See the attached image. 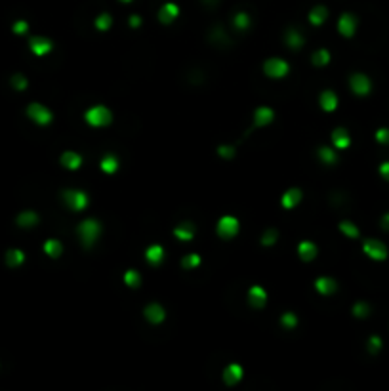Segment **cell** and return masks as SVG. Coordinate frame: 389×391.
Listing matches in <instances>:
<instances>
[{
  "label": "cell",
  "instance_id": "1",
  "mask_svg": "<svg viewBox=\"0 0 389 391\" xmlns=\"http://www.w3.org/2000/svg\"><path fill=\"white\" fill-rule=\"evenodd\" d=\"M77 233H79L80 241H82L84 246H92L97 241V237L101 235V223L94 218H88L77 227Z\"/></svg>",
  "mask_w": 389,
  "mask_h": 391
},
{
  "label": "cell",
  "instance_id": "2",
  "mask_svg": "<svg viewBox=\"0 0 389 391\" xmlns=\"http://www.w3.org/2000/svg\"><path fill=\"white\" fill-rule=\"evenodd\" d=\"M86 122L90 126H95V128H103V126H109L113 120V113L105 105H95V107H90L86 111Z\"/></svg>",
  "mask_w": 389,
  "mask_h": 391
},
{
  "label": "cell",
  "instance_id": "3",
  "mask_svg": "<svg viewBox=\"0 0 389 391\" xmlns=\"http://www.w3.org/2000/svg\"><path fill=\"white\" fill-rule=\"evenodd\" d=\"M61 199H63L65 206L75 212H82L88 206V203H90L88 195L84 191H80V189H65L63 193H61Z\"/></svg>",
  "mask_w": 389,
  "mask_h": 391
},
{
  "label": "cell",
  "instance_id": "4",
  "mask_svg": "<svg viewBox=\"0 0 389 391\" xmlns=\"http://www.w3.org/2000/svg\"><path fill=\"white\" fill-rule=\"evenodd\" d=\"M363 252L370 259H374V262H383L389 256L387 246L381 241H378V239H366L365 243H363Z\"/></svg>",
  "mask_w": 389,
  "mask_h": 391
},
{
  "label": "cell",
  "instance_id": "5",
  "mask_svg": "<svg viewBox=\"0 0 389 391\" xmlns=\"http://www.w3.org/2000/svg\"><path fill=\"white\" fill-rule=\"evenodd\" d=\"M288 71H290V65L280 57H271V59H265V63H263V73L271 78L286 77Z\"/></svg>",
  "mask_w": 389,
  "mask_h": 391
},
{
  "label": "cell",
  "instance_id": "6",
  "mask_svg": "<svg viewBox=\"0 0 389 391\" xmlns=\"http://www.w3.org/2000/svg\"><path fill=\"white\" fill-rule=\"evenodd\" d=\"M27 117L31 118L32 122H37L39 126H46L52 122L54 115H52V111L48 109V107H44L42 103H31V105L27 107Z\"/></svg>",
  "mask_w": 389,
  "mask_h": 391
},
{
  "label": "cell",
  "instance_id": "7",
  "mask_svg": "<svg viewBox=\"0 0 389 391\" xmlns=\"http://www.w3.org/2000/svg\"><path fill=\"white\" fill-rule=\"evenodd\" d=\"M238 229H240V225H238V219L235 216H223L218 221L216 233L220 235L222 239H233V237H237Z\"/></svg>",
  "mask_w": 389,
  "mask_h": 391
},
{
  "label": "cell",
  "instance_id": "8",
  "mask_svg": "<svg viewBox=\"0 0 389 391\" xmlns=\"http://www.w3.org/2000/svg\"><path fill=\"white\" fill-rule=\"evenodd\" d=\"M349 86L355 95H368L372 90V80L366 77L365 73H355L349 78Z\"/></svg>",
  "mask_w": 389,
  "mask_h": 391
},
{
  "label": "cell",
  "instance_id": "9",
  "mask_svg": "<svg viewBox=\"0 0 389 391\" xmlns=\"http://www.w3.org/2000/svg\"><path fill=\"white\" fill-rule=\"evenodd\" d=\"M357 25H359V21L353 14H342L340 19H338V31H340L342 37L351 39V37L357 32Z\"/></svg>",
  "mask_w": 389,
  "mask_h": 391
},
{
  "label": "cell",
  "instance_id": "10",
  "mask_svg": "<svg viewBox=\"0 0 389 391\" xmlns=\"http://www.w3.org/2000/svg\"><path fill=\"white\" fill-rule=\"evenodd\" d=\"M29 48H31V52L34 55L42 57V55H48L54 50V44H52V40L46 39V37H32V39L29 40Z\"/></svg>",
  "mask_w": 389,
  "mask_h": 391
},
{
  "label": "cell",
  "instance_id": "11",
  "mask_svg": "<svg viewBox=\"0 0 389 391\" xmlns=\"http://www.w3.org/2000/svg\"><path fill=\"white\" fill-rule=\"evenodd\" d=\"M248 304L256 307V309H260V307L267 304V292H265V288L260 286V284L250 286V290H248Z\"/></svg>",
  "mask_w": 389,
  "mask_h": 391
},
{
  "label": "cell",
  "instance_id": "12",
  "mask_svg": "<svg viewBox=\"0 0 389 391\" xmlns=\"http://www.w3.org/2000/svg\"><path fill=\"white\" fill-rule=\"evenodd\" d=\"M143 315H145V319L153 324H160V322L166 319V311H164V307L160 304H149L145 305V309H143Z\"/></svg>",
  "mask_w": 389,
  "mask_h": 391
},
{
  "label": "cell",
  "instance_id": "13",
  "mask_svg": "<svg viewBox=\"0 0 389 391\" xmlns=\"http://www.w3.org/2000/svg\"><path fill=\"white\" fill-rule=\"evenodd\" d=\"M242 376H244L242 367L237 365V363H231V365H227L225 370H223V382L227 383V385H237V383L242 380Z\"/></svg>",
  "mask_w": 389,
  "mask_h": 391
},
{
  "label": "cell",
  "instance_id": "14",
  "mask_svg": "<svg viewBox=\"0 0 389 391\" xmlns=\"http://www.w3.org/2000/svg\"><path fill=\"white\" fill-rule=\"evenodd\" d=\"M300 203H302V191L298 187H292L288 189V191H285V195L280 199V204H282V208H286V210H292V208H296Z\"/></svg>",
  "mask_w": 389,
  "mask_h": 391
},
{
  "label": "cell",
  "instance_id": "15",
  "mask_svg": "<svg viewBox=\"0 0 389 391\" xmlns=\"http://www.w3.org/2000/svg\"><path fill=\"white\" fill-rule=\"evenodd\" d=\"M178 16H180V8L175 6L174 2H168V4H164V6L160 8V12H159L160 23H164V25L174 23L175 17H178Z\"/></svg>",
  "mask_w": 389,
  "mask_h": 391
},
{
  "label": "cell",
  "instance_id": "16",
  "mask_svg": "<svg viewBox=\"0 0 389 391\" xmlns=\"http://www.w3.org/2000/svg\"><path fill=\"white\" fill-rule=\"evenodd\" d=\"M315 288H317L319 294L330 296V294H334L338 290V284H336L332 277H319L317 281H315Z\"/></svg>",
  "mask_w": 389,
  "mask_h": 391
},
{
  "label": "cell",
  "instance_id": "17",
  "mask_svg": "<svg viewBox=\"0 0 389 391\" xmlns=\"http://www.w3.org/2000/svg\"><path fill=\"white\" fill-rule=\"evenodd\" d=\"M195 225L191 223V221H183V223H180V225L174 229V237L175 239H180V241H183V243H189L191 239L195 237Z\"/></svg>",
  "mask_w": 389,
  "mask_h": 391
},
{
  "label": "cell",
  "instance_id": "18",
  "mask_svg": "<svg viewBox=\"0 0 389 391\" xmlns=\"http://www.w3.org/2000/svg\"><path fill=\"white\" fill-rule=\"evenodd\" d=\"M273 118H275V113H273V109H269V107H258V109L254 111V124L260 126V128L271 124Z\"/></svg>",
  "mask_w": 389,
  "mask_h": 391
},
{
  "label": "cell",
  "instance_id": "19",
  "mask_svg": "<svg viewBox=\"0 0 389 391\" xmlns=\"http://www.w3.org/2000/svg\"><path fill=\"white\" fill-rule=\"evenodd\" d=\"M61 165L67 170H79L80 166H82V156L77 151H65L63 155H61Z\"/></svg>",
  "mask_w": 389,
  "mask_h": 391
},
{
  "label": "cell",
  "instance_id": "20",
  "mask_svg": "<svg viewBox=\"0 0 389 391\" xmlns=\"http://www.w3.org/2000/svg\"><path fill=\"white\" fill-rule=\"evenodd\" d=\"M317 244H313L311 241H303V243L298 244V256L303 259V262H311V259L317 258Z\"/></svg>",
  "mask_w": 389,
  "mask_h": 391
},
{
  "label": "cell",
  "instance_id": "21",
  "mask_svg": "<svg viewBox=\"0 0 389 391\" xmlns=\"http://www.w3.org/2000/svg\"><path fill=\"white\" fill-rule=\"evenodd\" d=\"M332 143L336 149H347L351 145L349 132L345 128H336L332 132Z\"/></svg>",
  "mask_w": 389,
  "mask_h": 391
},
{
  "label": "cell",
  "instance_id": "22",
  "mask_svg": "<svg viewBox=\"0 0 389 391\" xmlns=\"http://www.w3.org/2000/svg\"><path fill=\"white\" fill-rule=\"evenodd\" d=\"M145 259L151 264V266H160L162 259H164V248L160 244H151L147 250H145Z\"/></svg>",
  "mask_w": 389,
  "mask_h": 391
},
{
  "label": "cell",
  "instance_id": "23",
  "mask_svg": "<svg viewBox=\"0 0 389 391\" xmlns=\"http://www.w3.org/2000/svg\"><path fill=\"white\" fill-rule=\"evenodd\" d=\"M319 103H321V107H323L326 113H332V111L338 107V95L334 94L332 90H325V92L321 94Z\"/></svg>",
  "mask_w": 389,
  "mask_h": 391
},
{
  "label": "cell",
  "instance_id": "24",
  "mask_svg": "<svg viewBox=\"0 0 389 391\" xmlns=\"http://www.w3.org/2000/svg\"><path fill=\"white\" fill-rule=\"evenodd\" d=\"M16 221H17V225L19 227L29 229V227H34L37 223H39V214H37V212H32V210H25L17 216Z\"/></svg>",
  "mask_w": 389,
  "mask_h": 391
},
{
  "label": "cell",
  "instance_id": "25",
  "mask_svg": "<svg viewBox=\"0 0 389 391\" xmlns=\"http://www.w3.org/2000/svg\"><path fill=\"white\" fill-rule=\"evenodd\" d=\"M25 262V252L19 250V248H12V250L6 252V266L8 267H19L23 266Z\"/></svg>",
  "mask_w": 389,
  "mask_h": 391
},
{
  "label": "cell",
  "instance_id": "26",
  "mask_svg": "<svg viewBox=\"0 0 389 391\" xmlns=\"http://www.w3.org/2000/svg\"><path fill=\"white\" fill-rule=\"evenodd\" d=\"M44 252L50 258H59L63 254V244L59 243L57 239H48L46 243H44Z\"/></svg>",
  "mask_w": 389,
  "mask_h": 391
},
{
  "label": "cell",
  "instance_id": "27",
  "mask_svg": "<svg viewBox=\"0 0 389 391\" xmlns=\"http://www.w3.org/2000/svg\"><path fill=\"white\" fill-rule=\"evenodd\" d=\"M99 168H101L105 174H115L117 170H119V158L109 153V155H105L103 158H101Z\"/></svg>",
  "mask_w": 389,
  "mask_h": 391
},
{
  "label": "cell",
  "instance_id": "28",
  "mask_svg": "<svg viewBox=\"0 0 389 391\" xmlns=\"http://www.w3.org/2000/svg\"><path fill=\"white\" fill-rule=\"evenodd\" d=\"M285 42H286V46H290L292 50H298V48H302L303 46L302 32H298L296 29H290V31L285 35Z\"/></svg>",
  "mask_w": 389,
  "mask_h": 391
},
{
  "label": "cell",
  "instance_id": "29",
  "mask_svg": "<svg viewBox=\"0 0 389 391\" xmlns=\"http://www.w3.org/2000/svg\"><path fill=\"white\" fill-rule=\"evenodd\" d=\"M319 158H321V160L328 166L338 162V155H336V151H334L332 147H326V145L319 147Z\"/></svg>",
  "mask_w": 389,
  "mask_h": 391
},
{
  "label": "cell",
  "instance_id": "30",
  "mask_svg": "<svg viewBox=\"0 0 389 391\" xmlns=\"http://www.w3.org/2000/svg\"><path fill=\"white\" fill-rule=\"evenodd\" d=\"M326 17H328V10H326L325 6H317V8L311 10L309 21L311 25H323L326 21Z\"/></svg>",
  "mask_w": 389,
  "mask_h": 391
},
{
  "label": "cell",
  "instance_id": "31",
  "mask_svg": "<svg viewBox=\"0 0 389 391\" xmlns=\"http://www.w3.org/2000/svg\"><path fill=\"white\" fill-rule=\"evenodd\" d=\"M311 61H313V65H317V67H326V65L330 63V52L325 50V48H321V50H317V52L313 54Z\"/></svg>",
  "mask_w": 389,
  "mask_h": 391
},
{
  "label": "cell",
  "instance_id": "32",
  "mask_svg": "<svg viewBox=\"0 0 389 391\" xmlns=\"http://www.w3.org/2000/svg\"><path fill=\"white\" fill-rule=\"evenodd\" d=\"M340 231H342V233L345 235L347 239H359V235H361V231H359V227L355 225L353 221H347V219H345V221H342V223H340Z\"/></svg>",
  "mask_w": 389,
  "mask_h": 391
},
{
  "label": "cell",
  "instance_id": "33",
  "mask_svg": "<svg viewBox=\"0 0 389 391\" xmlns=\"http://www.w3.org/2000/svg\"><path fill=\"white\" fill-rule=\"evenodd\" d=\"M124 284L130 286V288H137L142 284V275L137 273L135 269H128L124 273Z\"/></svg>",
  "mask_w": 389,
  "mask_h": 391
},
{
  "label": "cell",
  "instance_id": "34",
  "mask_svg": "<svg viewBox=\"0 0 389 391\" xmlns=\"http://www.w3.org/2000/svg\"><path fill=\"white\" fill-rule=\"evenodd\" d=\"M200 266V256L199 254H187V256H183L182 258V267L183 269H197Z\"/></svg>",
  "mask_w": 389,
  "mask_h": 391
},
{
  "label": "cell",
  "instance_id": "35",
  "mask_svg": "<svg viewBox=\"0 0 389 391\" xmlns=\"http://www.w3.org/2000/svg\"><path fill=\"white\" fill-rule=\"evenodd\" d=\"M113 25V17L109 14H99L95 17V29L97 31H109Z\"/></svg>",
  "mask_w": 389,
  "mask_h": 391
},
{
  "label": "cell",
  "instance_id": "36",
  "mask_svg": "<svg viewBox=\"0 0 389 391\" xmlns=\"http://www.w3.org/2000/svg\"><path fill=\"white\" fill-rule=\"evenodd\" d=\"M233 25L240 29V31H246L248 27H250V16L244 14V12H238L237 16L233 17Z\"/></svg>",
  "mask_w": 389,
  "mask_h": 391
},
{
  "label": "cell",
  "instance_id": "37",
  "mask_svg": "<svg viewBox=\"0 0 389 391\" xmlns=\"http://www.w3.org/2000/svg\"><path fill=\"white\" fill-rule=\"evenodd\" d=\"M10 84H12V88H14V90L21 92V90H27V86H29V80H27V78H25L23 75L16 73L14 77L10 78Z\"/></svg>",
  "mask_w": 389,
  "mask_h": 391
},
{
  "label": "cell",
  "instance_id": "38",
  "mask_svg": "<svg viewBox=\"0 0 389 391\" xmlns=\"http://www.w3.org/2000/svg\"><path fill=\"white\" fill-rule=\"evenodd\" d=\"M353 315L357 319H366L370 315V305L366 304V302H357V304L353 305Z\"/></svg>",
  "mask_w": 389,
  "mask_h": 391
},
{
  "label": "cell",
  "instance_id": "39",
  "mask_svg": "<svg viewBox=\"0 0 389 391\" xmlns=\"http://www.w3.org/2000/svg\"><path fill=\"white\" fill-rule=\"evenodd\" d=\"M280 324L285 327V329H288V330H292V329H296L298 327V317H296L294 313H285L282 317H280Z\"/></svg>",
  "mask_w": 389,
  "mask_h": 391
},
{
  "label": "cell",
  "instance_id": "40",
  "mask_svg": "<svg viewBox=\"0 0 389 391\" xmlns=\"http://www.w3.org/2000/svg\"><path fill=\"white\" fill-rule=\"evenodd\" d=\"M277 237H278L277 229H267L262 237V244L263 246H271V244L277 243Z\"/></svg>",
  "mask_w": 389,
  "mask_h": 391
},
{
  "label": "cell",
  "instance_id": "41",
  "mask_svg": "<svg viewBox=\"0 0 389 391\" xmlns=\"http://www.w3.org/2000/svg\"><path fill=\"white\" fill-rule=\"evenodd\" d=\"M374 138L380 145H389V128H378Z\"/></svg>",
  "mask_w": 389,
  "mask_h": 391
},
{
  "label": "cell",
  "instance_id": "42",
  "mask_svg": "<svg viewBox=\"0 0 389 391\" xmlns=\"http://www.w3.org/2000/svg\"><path fill=\"white\" fill-rule=\"evenodd\" d=\"M381 345H383V342H381L380 336H370L368 338V351L370 353H378L381 349Z\"/></svg>",
  "mask_w": 389,
  "mask_h": 391
},
{
  "label": "cell",
  "instance_id": "43",
  "mask_svg": "<svg viewBox=\"0 0 389 391\" xmlns=\"http://www.w3.org/2000/svg\"><path fill=\"white\" fill-rule=\"evenodd\" d=\"M218 153L222 158H233L235 156V147L233 145H220L218 147Z\"/></svg>",
  "mask_w": 389,
  "mask_h": 391
},
{
  "label": "cell",
  "instance_id": "44",
  "mask_svg": "<svg viewBox=\"0 0 389 391\" xmlns=\"http://www.w3.org/2000/svg\"><path fill=\"white\" fill-rule=\"evenodd\" d=\"M12 31L16 32V35H25V32L29 31V23L23 21V19H19V21H16V23L12 25Z\"/></svg>",
  "mask_w": 389,
  "mask_h": 391
},
{
  "label": "cell",
  "instance_id": "45",
  "mask_svg": "<svg viewBox=\"0 0 389 391\" xmlns=\"http://www.w3.org/2000/svg\"><path fill=\"white\" fill-rule=\"evenodd\" d=\"M378 172H380V176L383 178L385 181H389V160H385V162H381L380 168H378Z\"/></svg>",
  "mask_w": 389,
  "mask_h": 391
},
{
  "label": "cell",
  "instance_id": "46",
  "mask_svg": "<svg viewBox=\"0 0 389 391\" xmlns=\"http://www.w3.org/2000/svg\"><path fill=\"white\" fill-rule=\"evenodd\" d=\"M139 25H142V17H139V16H132V17H130V27L137 29Z\"/></svg>",
  "mask_w": 389,
  "mask_h": 391
},
{
  "label": "cell",
  "instance_id": "47",
  "mask_svg": "<svg viewBox=\"0 0 389 391\" xmlns=\"http://www.w3.org/2000/svg\"><path fill=\"white\" fill-rule=\"evenodd\" d=\"M381 229L389 231V212H387V214H383V216H381Z\"/></svg>",
  "mask_w": 389,
  "mask_h": 391
},
{
  "label": "cell",
  "instance_id": "48",
  "mask_svg": "<svg viewBox=\"0 0 389 391\" xmlns=\"http://www.w3.org/2000/svg\"><path fill=\"white\" fill-rule=\"evenodd\" d=\"M120 2H132V0H120Z\"/></svg>",
  "mask_w": 389,
  "mask_h": 391
}]
</instances>
